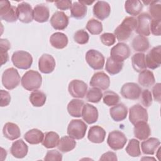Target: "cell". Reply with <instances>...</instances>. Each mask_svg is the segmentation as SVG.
<instances>
[{"label": "cell", "instance_id": "cell-1", "mask_svg": "<svg viewBox=\"0 0 161 161\" xmlns=\"http://www.w3.org/2000/svg\"><path fill=\"white\" fill-rule=\"evenodd\" d=\"M137 20L132 16L124 18L122 23L114 30V35L118 41H125L128 39L133 30L136 27Z\"/></svg>", "mask_w": 161, "mask_h": 161}, {"label": "cell", "instance_id": "cell-2", "mask_svg": "<svg viewBox=\"0 0 161 161\" xmlns=\"http://www.w3.org/2000/svg\"><path fill=\"white\" fill-rule=\"evenodd\" d=\"M42 77L40 74L35 70L26 72L21 80V86L27 91H35L41 87Z\"/></svg>", "mask_w": 161, "mask_h": 161}, {"label": "cell", "instance_id": "cell-3", "mask_svg": "<svg viewBox=\"0 0 161 161\" xmlns=\"http://www.w3.org/2000/svg\"><path fill=\"white\" fill-rule=\"evenodd\" d=\"M11 60L16 67L26 70L31 66L33 57L30 53L23 50H19L13 53Z\"/></svg>", "mask_w": 161, "mask_h": 161}, {"label": "cell", "instance_id": "cell-4", "mask_svg": "<svg viewBox=\"0 0 161 161\" xmlns=\"http://www.w3.org/2000/svg\"><path fill=\"white\" fill-rule=\"evenodd\" d=\"M20 75L18 70L13 67L6 69L2 75V84L8 90L16 87L20 82Z\"/></svg>", "mask_w": 161, "mask_h": 161}, {"label": "cell", "instance_id": "cell-5", "mask_svg": "<svg viewBox=\"0 0 161 161\" xmlns=\"http://www.w3.org/2000/svg\"><path fill=\"white\" fill-rule=\"evenodd\" d=\"M87 128V125L81 119H72L67 126V134L75 140L83 138Z\"/></svg>", "mask_w": 161, "mask_h": 161}, {"label": "cell", "instance_id": "cell-6", "mask_svg": "<svg viewBox=\"0 0 161 161\" xmlns=\"http://www.w3.org/2000/svg\"><path fill=\"white\" fill-rule=\"evenodd\" d=\"M0 18L9 23L15 22L18 17L17 8L11 6L8 1H0Z\"/></svg>", "mask_w": 161, "mask_h": 161}, {"label": "cell", "instance_id": "cell-7", "mask_svg": "<svg viewBox=\"0 0 161 161\" xmlns=\"http://www.w3.org/2000/svg\"><path fill=\"white\" fill-rule=\"evenodd\" d=\"M86 60L88 65L94 70L103 69L105 62L103 55L94 49H91L86 52Z\"/></svg>", "mask_w": 161, "mask_h": 161}, {"label": "cell", "instance_id": "cell-8", "mask_svg": "<svg viewBox=\"0 0 161 161\" xmlns=\"http://www.w3.org/2000/svg\"><path fill=\"white\" fill-rule=\"evenodd\" d=\"M127 142V138L125 134L118 130H114L108 135L107 143L109 147L113 150L122 149Z\"/></svg>", "mask_w": 161, "mask_h": 161}, {"label": "cell", "instance_id": "cell-9", "mask_svg": "<svg viewBox=\"0 0 161 161\" xmlns=\"http://www.w3.org/2000/svg\"><path fill=\"white\" fill-rule=\"evenodd\" d=\"M129 120L134 125L140 122H147L148 113L147 109L139 104L132 106L129 109Z\"/></svg>", "mask_w": 161, "mask_h": 161}, {"label": "cell", "instance_id": "cell-10", "mask_svg": "<svg viewBox=\"0 0 161 161\" xmlns=\"http://www.w3.org/2000/svg\"><path fill=\"white\" fill-rule=\"evenodd\" d=\"M137 24L135 28V32L140 35L144 36H149L150 34V23L152 17L147 13L140 14L137 18Z\"/></svg>", "mask_w": 161, "mask_h": 161}, {"label": "cell", "instance_id": "cell-11", "mask_svg": "<svg viewBox=\"0 0 161 161\" xmlns=\"http://www.w3.org/2000/svg\"><path fill=\"white\" fill-rule=\"evenodd\" d=\"M130 53L131 51L128 45L126 43L119 42L111 49L110 57L115 60L123 62L130 57Z\"/></svg>", "mask_w": 161, "mask_h": 161}, {"label": "cell", "instance_id": "cell-12", "mask_svg": "<svg viewBox=\"0 0 161 161\" xmlns=\"http://www.w3.org/2000/svg\"><path fill=\"white\" fill-rule=\"evenodd\" d=\"M121 96L126 99L135 100L140 97L142 89L136 83L127 82L123 84L120 91Z\"/></svg>", "mask_w": 161, "mask_h": 161}, {"label": "cell", "instance_id": "cell-13", "mask_svg": "<svg viewBox=\"0 0 161 161\" xmlns=\"http://www.w3.org/2000/svg\"><path fill=\"white\" fill-rule=\"evenodd\" d=\"M69 94L75 98H83L87 91V85L82 80L74 79L70 82L68 86Z\"/></svg>", "mask_w": 161, "mask_h": 161}, {"label": "cell", "instance_id": "cell-14", "mask_svg": "<svg viewBox=\"0 0 161 161\" xmlns=\"http://www.w3.org/2000/svg\"><path fill=\"white\" fill-rule=\"evenodd\" d=\"M147 67L155 69L160 67L161 62V46L158 45L152 48L145 57Z\"/></svg>", "mask_w": 161, "mask_h": 161}, {"label": "cell", "instance_id": "cell-15", "mask_svg": "<svg viewBox=\"0 0 161 161\" xmlns=\"http://www.w3.org/2000/svg\"><path fill=\"white\" fill-rule=\"evenodd\" d=\"M18 19L24 23H29L33 19V9L26 2H22L17 6Z\"/></svg>", "mask_w": 161, "mask_h": 161}, {"label": "cell", "instance_id": "cell-16", "mask_svg": "<svg viewBox=\"0 0 161 161\" xmlns=\"http://www.w3.org/2000/svg\"><path fill=\"white\" fill-rule=\"evenodd\" d=\"M110 84L109 76L103 72L94 74L90 80V85L93 87H97L102 90L107 89Z\"/></svg>", "mask_w": 161, "mask_h": 161}, {"label": "cell", "instance_id": "cell-17", "mask_svg": "<svg viewBox=\"0 0 161 161\" xmlns=\"http://www.w3.org/2000/svg\"><path fill=\"white\" fill-rule=\"evenodd\" d=\"M56 63L54 58L50 54H43L38 60V69L43 74L52 72L55 67Z\"/></svg>", "mask_w": 161, "mask_h": 161}, {"label": "cell", "instance_id": "cell-18", "mask_svg": "<svg viewBox=\"0 0 161 161\" xmlns=\"http://www.w3.org/2000/svg\"><path fill=\"white\" fill-rule=\"evenodd\" d=\"M50 24L52 27L57 30L65 29L69 24V17L62 11H56L50 18Z\"/></svg>", "mask_w": 161, "mask_h": 161}, {"label": "cell", "instance_id": "cell-19", "mask_svg": "<svg viewBox=\"0 0 161 161\" xmlns=\"http://www.w3.org/2000/svg\"><path fill=\"white\" fill-rule=\"evenodd\" d=\"M110 12L111 7L106 1H97L93 6L94 16L100 20H103L107 18L109 16Z\"/></svg>", "mask_w": 161, "mask_h": 161}, {"label": "cell", "instance_id": "cell-20", "mask_svg": "<svg viewBox=\"0 0 161 161\" xmlns=\"http://www.w3.org/2000/svg\"><path fill=\"white\" fill-rule=\"evenodd\" d=\"M82 117L87 124H92L96 122L98 119L97 109L92 104H84L82 111Z\"/></svg>", "mask_w": 161, "mask_h": 161}, {"label": "cell", "instance_id": "cell-21", "mask_svg": "<svg viewBox=\"0 0 161 161\" xmlns=\"http://www.w3.org/2000/svg\"><path fill=\"white\" fill-rule=\"evenodd\" d=\"M28 145L22 139L18 140L12 143L10 148L11 155L18 158H24L28 153Z\"/></svg>", "mask_w": 161, "mask_h": 161}, {"label": "cell", "instance_id": "cell-22", "mask_svg": "<svg viewBox=\"0 0 161 161\" xmlns=\"http://www.w3.org/2000/svg\"><path fill=\"white\" fill-rule=\"evenodd\" d=\"M106 136V131L98 125L92 126L90 128L87 138L89 141L94 143H102Z\"/></svg>", "mask_w": 161, "mask_h": 161}, {"label": "cell", "instance_id": "cell-23", "mask_svg": "<svg viewBox=\"0 0 161 161\" xmlns=\"http://www.w3.org/2000/svg\"><path fill=\"white\" fill-rule=\"evenodd\" d=\"M109 114L114 121H121L126 118L128 109L123 103L116 104L110 108Z\"/></svg>", "mask_w": 161, "mask_h": 161}, {"label": "cell", "instance_id": "cell-24", "mask_svg": "<svg viewBox=\"0 0 161 161\" xmlns=\"http://www.w3.org/2000/svg\"><path fill=\"white\" fill-rule=\"evenodd\" d=\"M50 16L48 8L43 4L36 5L33 9V19L38 23H44L48 20Z\"/></svg>", "mask_w": 161, "mask_h": 161}, {"label": "cell", "instance_id": "cell-25", "mask_svg": "<svg viewBox=\"0 0 161 161\" xmlns=\"http://www.w3.org/2000/svg\"><path fill=\"white\" fill-rule=\"evenodd\" d=\"M133 133L136 138L140 140H144L149 137L151 131L147 122H140L135 125Z\"/></svg>", "mask_w": 161, "mask_h": 161}, {"label": "cell", "instance_id": "cell-26", "mask_svg": "<svg viewBox=\"0 0 161 161\" xmlns=\"http://www.w3.org/2000/svg\"><path fill=\"white\" fill-rule=\"evenodd\" d=\"M3 133L6 138L10 140H14L18 138L21 135L19 126L13 123H6L3 129Z\"/></svg>", "mask_w": 161, "mask_h": 161}, {"label": "cell", "instance_id": "cell-27", "mask_svg": "<svg viewBox=\"0 0 161 161\" xmlns=\"http://www.w3.org/2000/svg\"><path fill=\"white\" fill-rule=\"evenodd\" d=\"M160 142L158 138H150L141 143L142 151L144 154L153 155L159 147Z\"/></svg>", "mask_w": 161, "mask_h": 161}, {"label": "cell", "instance_id": "cell-28", "mask_svg": "<svg viewBox=\"0 0 161 161\" xmlns=\"http://www.w3.org/2000/svg\"><path fill=\"white\" fill-rule=\"evenodd\" d=\"M52 46L57 49H62L68 44V38L63 33L56 32L53 33L50 38Z\"/></svg>", "mask_w": 161, "mask_h": 161}, {"label": "cell", "instance_id": "cell-29", "mask_svg": "<svg viewBox=\"0 0 161 161\" xmlns=\"http://www.w3.org/2000/svg\"><path fill=\"white\" fill-rule=\"evenodd\" d=\"M84 105V101L80 99H72L67 105V111L69 114L72 117L79 118L82 116V111Z\"/></svg>", "mask_w": 161, "mask_h": 161}, {"label": "cell", "instance_id": "cell-30", "mask_svg": "<svg viewBox=\"0 0 161 161\" xmlns=\"http://www.w3.org/2000/svg\"><path fill=\"white\" fill-rule=\"evenodd\" d=\"M43 133L38 129H31L28 131L24 135L25 140L31 145H36L42 143L44 138Z\"/></svg>", "mask_w": 161, "mask_h": 161}, {"label": "cell", "instance_id": "cell-31", "mask_svg": "<svg viewBox=\"0 0 161 161\" xmlns=\"http://www.w3.org/2000/svg\"><path fill=\"white\" fill-rule=\"evenodd\" d=\"M132 47L134 50L143 52L149 48L150 43L148 39L142 35H137L132 40Z\"/></svg>", "mask_w": 161, "mask_h": 161}, {"label": "cell", "instance_id": "cell-32", "mask_svg": "<svg viewBox=\"0 0 161 161\" xmlns=\"http://www.w3.org/2000/svg\"><path fill=\"white\" fill-rule=\"evenodd\" d=\"M143 7L142 3L138 0H128L125 4L126 12L132 16L139 15L143 9Z\"/></svg>", "mask_w": 161, "mask_h": 161}, {"label": "cell", "instance_id": "cell-33", "mask_svg": "<svg viewBox=\"0 0 161 161\" xmlns=\"http://www.w3.org/2000/svg\"><path fill=\"white\" fill-rule=\"evenodd\" d=\"M75 146L76 142L73 138L69 136H64L59 140L57 148L62 152L66 153L74 149Z\"/></svg>", "mask_w": 161, "mask_h": 161}, {"label": "cell", "instance_id": "cell-34", "mask_svg": "<svg viewBox=\"0 0 161 161\" xmlns=\"http://www.w3.org/2000/svg\"><path fill=\"white\" fill-rule=\"evenodd\" d=\"M138 81L141 86L146 87H149L153 85L155 79L153 72L151 70L145 69L140 72Z\"/></svg>", "mask_w": 161, "mask_h": 161}, {"label": "cell", "instance_id": "cell-35", "mask_svg": "<svg viewBox=\"0 0 161 161\" xmlns=\"http://www.w3.org/2000/svg\"><path fill=\"white\" fill-rule=\"evenodd\" d=\"M70 14L72 18L80 19L87 14V6L79 1L73 3L70 8Z\"/></svg>", "mask_w": 161, "mask_h": 161}, {"label": "cell", "instance_id": "cell-36", "mask_svg": "<svg viewBox=\"0 0 161 161\" xmlns=\"http://www.w3.org/2000/svg\"><path fill=\"white\" fill-rule=\"evenodd\" d=\"M132 66L134 70L138 72H140L146 69L145 55L143 53H135L131 57Z\"/></svg>", "mask_w": 161, "mask_h": 161}, {"label": "cell", "instance_id": "cell-37", "mask_svg": "<svg viewBox=\"0 0 161 161\" xmlns=\"http://www.w3.org/2000/svg\"><path fill=\"white\" fill-rule=\"evenodd\" d=\"M59 140V135L56 132L49 131L46 133L44 135L42 143L45 148H52L57 147Z\"/></svg>", "mask_w": 161, "mask_h": 161}, {"label": "cell", "instance_id": "cell-38", "mask_svg": "<svg viewBox=\"0 0 161 161\" xmlns=\"http://www.w3.org/2000/svg\"><path fill=\"white\" fill-rule=\"evenodd\" d=\"M123 67V62H119L109 57L106 60L105 69L108 73L113 75L118 74L122 70Z\"/></svg>", "mask_w": 161, "mask_h": 161}, {"label": "cell", "instance_id": "cell-39", "mask_svg": "<svg viewBox=\"0 0 161 161\" xmlns=\"http://www.w3.org/2000/svg\"><path fill=\"white\" fill-rule=\"evenodd\" d=\"M29 99L31 104L35 107H41L46 102V94L40 91L35 90L30 95Z\"/></svg>", "mask_w": 161, "mask_h": 161}, {"label": "cell", "instance_id": "cell-40", "mask_svg": "<svg viewBox=\"0 0 161 161\" xmlns=\"http://www.w3.org/2000/svg\"><path fill=\"white\" fill-rule=\"evenodd\" d=\"M126 153L132 157H136L141 155L140 149V142L136 139H131L125 149Z\"/></svg>", "mask_w": 161, "mask_h": 161}, {"label": "cell", "instance_id": "cell-41", "mask_svg": "<svg viewBox=\"0 0 161 161\" xmlns=\"http://www.w3.org/2000/svg\"><path fill=\"white\" fill-rule=\"evenodd\" d=\"M11 48V44L8 39H0V54H1V65H3L8 60L9 56L8 52Z\"/></svg>", "mask_w": 161, "mask_h": 161}, {"label": "cell", "instance_id": "cell-42", "mask_svg": "<svg viewBox=\"0 0 161 161\" xmlns=\"http://www.w3.org/2000/svg\"><path fill=\"white\" fill-rule=\"evenodd\" d=\"M86 29L92 35H99L102 32L103 28L101 22L92 18L87 21Z\"/></svg>", "mask_w": 161, "mask_h": 161}, {"label": "cell", "instance_id": "cell-43", "mask_svg": "<svg viewBox=\"0 0 161 161\" xmlns=\"http://www.w3.org/2000/svg\"><path fill=\"white\" fill-rule=\"evenodd\" d=\"M103 103L108 106H114L119 101V96L112 91H106L103 94Z\"/></svg>", "mask_w": 161, "mask_h": 161}, {"label": "cell", "instance_id": "cell-44", "mask_svg": "<svg viewBox=\"0 0 161 161\" xmlns=\"http://www.w3.org/2000/svg\"><path fill=\"white\" fill-rule=\"evenodd\" d=\"M102 97L103 93L101 89L97 87L90 88L86 94L87 101L94 103H99Z\"/></svg>", "mask_w": 161, "mask_h": 161}, {"label": "cell", "instance_id": "cell-45", "mask_svg": "<svg viewBox=\"0 0 161 161\" xmlns=\"http://www.w3.org/2000/svg\"><path fill=\"white\" fill-rule=\"evenodd\" d=\"M148 11L150 16L153 19H161V2L160 1H151L149 4Z\"/></svg>", "mask_w": 161, "mask_h": 161}, {"label": "cell", "instance_id": "cell-46", "mask_svg": "<svg viewBox=\"0 0 161 161\" xmlns=\"http://www.w3.org/2000/svg\"><path fill=\"white\" fill-rule=\"evenodd\" d=\"M89 35L84 30H77L74 35V41L80 45L86 44L89 41Z\"/></svg>", "mask_w": 161, "mask_h": 161}, {"label": "cell", "instance_id": "cell-47", "mask_svg": "<svg viewBox=\"0 0 161 161\" xmlns=\"http://www.w3.org/2000/svg\"><path fill=\"white\" fill-rule=\"evenodd\" d=\"M101 41L103 44L106 46L113 45L116 42V37L113 33H104L100 36Z\"/></svg>", "mask_w": 161, "mask_h": 161}, {"label": "cell", "instance_id": "cell-48", "mask_svg": "<svg viewBox=\"0 0 161 161\" xmlns=\"http://www.w3.org/2000/svg\"><path fill=\"white\" fill-rule=\"evenodd\" d=\"M161 19H152L150 23V30L153 35L160 36L161 34Z\"/></svg>", "mask_w": 161, "mask_h": 161}, {"label": "cell", "instance_id": "cell-49", "mask_svg": "<svg viewBox=\"0 0 161 161\" xmlns=\"http://www.w3.org/2000/svg\"><path fill=\"white\" fill-rule=\"evenodd\" d=\"M141 101L145 107H149L152 103V97L151 92L148 89H144L141 92Z\"/></svg>", "mask_w": 161, "mask_h": 161}, {"label": "cell", "instance_id": "cell-50", "mask_svg": "<svg viewBox=\"0 0 161 161\" xmlns=\"http://www.w3.org/2000/svg\"><path fill=\"white\" fill-rule=\"evenodd\" d=\"M45 160H57L60 161L62 160V155L57 150H52L47 152L45 158Z\"/></svg>", "mask_w": 161, "mask_h": 161}, {"label": "cell", "instance_id": "cell-51", "mask_svg": "<svg viewBox=\"0 0 161 161\" xmlns=\"http://www.w3.org/2000/svg\"><path fill=\"white\" fill-rule=\"evenodd\" d=\"M0 94H1V103L0 105L1 107H4L10 103L11 101V96L9 93L4 90L1 89L0 91Z\"/></svg>", "mask_w": 161, "mask_h": 161}, {"label": "cell", "instance_id": "cell-52", "mask_svg": "<svg viewBox=\"0 0 161 161\" xmlns=\"http://www.w3.org/2000/svg\"><path fill=\"white\" fill-rule=\"evenodd\" d=\"M72 4V1L70 0L57 1L55 2V5L56 7L60 10H67L68 9H70Z\"/></svg>", "mask_w": 161, "mask_h": 161}, {"label": "cell", "instance_id": "cell-53", "mask_svg": "<svg viewBox=\"0 0 161 161\" xmlns=\"http://www.w3.org/2000/svg\"><path fill=\"white\" fill-rule=\"evenodd\" d=\"M161 84L160 83L156 84L153 89H152V92H153V96L155 99V101L160 103V96H161Z\"/></svg>", "mask_w": 161, "mask_h": 161}, {"label": "cell", "instance_id": "cell-54", "mask_svg": "<svg viewBox=\"0 0 161 161\" xmlns=\"http://www.w3.org/2000/svg\"><path fill=\"white\" fill-rule=\"evenodd\" d=\"M99 160H113L116 161L118 160L116 155L115 153L112 152H108L104 153H103L101 158H99Z\"/></svg>", "mask_w": 161, "mask_h": 161}, {"label": "cell", "instance_id": "cell-55", "mask_svg": "<svg viewBox=\"0 0 161 161\" xmlns=\"http://www.w3.org/2000/svg\"><path fill=\"white\" fill-rule=\"evenodd\" d=\"M80 3L84 4V5H91L92 3H93L94 1H80Z\"/></svg>", "mask_w": 161, "mask_h": 161}]
</instances>
